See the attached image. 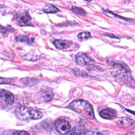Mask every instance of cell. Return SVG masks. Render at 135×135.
I'll return each mask as SVG.
<instances>
[{
    "label": "cell",
    "instance_id": "1",
    "mask_svg": "<svg viewBox=\"0 0 135 135\" xmlns=\"http://www.w3.org/2000/svg\"><path fill=\"white\" fill-rule=\"evenodd\" d=\"M69 107L74 111L80 114L86 118L94 119L92 107L90 104L82 100H76L70 103Z\"/></svg>",
    "mask_w": 135,
    "mask_h": 135
},
{
    "label": "cell",
    "instance_id": "2",
    "mask_svg": "<svg viewBox=\"0 0 135 135\" xmlns=\"http://www.w3.org/2000/svg\"><path fill=\"white\" fill-rule=\"evenodd\" d=\"M15 113L18 119L23 120L40 119L43 116L40 111L25 105L18 107L15 110Z\"/></svg>",
    "mask_w": 135,
    "mask_h": 135
},
{
    "label": "cell",
    "instance_id": "3",
    "mask_svg": "<svg viewBox=\"0 0 135 135\" xmlns=\"http://www.w3.org/2000/svg\"><path fill=\"white\" fill-rule=\"evenodd\" d=\"M75 61L77 64L83 67H86L88 69H97V66L94 65V61L90 57H89L86 54L80 52L78 53L75 56Z\"/></svg>",
    "mask_w": 135,
    "mask_h": 135
},
{
    "label": "cell",
    "instance_id": "4",
    "mask_svg": "<svg viewBox=\"0 0 135 135\" xmlns=\"http://www.w3.org/2000/svg\"><path fill=\"white\" fill-rule=\"evenodd\" d=\"M56 130L60 134H68L71 130V125L69 122L64 118L57 119L54 123Z\"/></svg>",
    "mask_w": 135,
    "mask_h": 135
},
{
    "label": "cell",
    "instance_id": "5",
    "mask_svg": "<svg viewBox=\"0 0 135 135\" xmlns=\"http://www.w3.org/2000/svg\"><path fill=\"white\" fill-rule=\"evenodd\" d=\"M16 21L20 26H26L29 25L31 17L27 11L22 10L18 12L15 16Z\"/></svg>",
    "mask_w": 135,
    "mask_h": 135
},
{
    "label": "cell",
    "instance_id": "6",
    "mask_svg": "<svg viewBox=\"0 0 135 135\" xmlns=\"http://www.w3.org/2000/svg\"><path fill=\"white\" fill-rule=\"evenodd\" d=\"M117 111L115 109L111 108H105L102 110L99 114L101 118L104 119H112L115 118L117 115Z\"/></svg>",
    "mask_w": 135,
    "mask_h": 135
},
{
    "label": "cell",
    "instance_id": "7",
    "mask_svg": "<svg viewBox=\"0 0 135 135\" xmlns=\"http://www.w3.org/2000/svg\"><path fill=\"white\" fill-rule=\"evenodd\" d=\"M1 100L3 101L7 105L12 104L14 102V95L13 94L5 90H1Z\"/></svg>",
    "mask_w": 135,
    "mask_h": 135
},
{
    "label": "cell",
    "instance_id": "8",
    "mask_svg": "<svg viewBox=\"0 0 135 135\" xmlns=\"http://www.w3.org/2000/svg\"><path fill=\"white\" fill-rule=\"evenodd\" d=\"M72 44V42L69 40L56 39L53 41V44L54 46L56 47V48L59 50L68 48Z\"/></svg>",
    "mask_w": 135,
    "mask_h": 135
},
{
    "label": "cell",
    "instance_id": "9",
    "mask_svg": "<svg viewBox=\"0 0 135 135\" xmlns=\"http://www.w3.org/2000/svg\"><path fill=\"white\" fill-rule=\"evenodd\" d=\"M111 72L113 75L119 76H121V75L124 76L125 74L127 73L126 69L119 64H114L113 67L111 69Z\"/></svg>",
    "mask_w": 135,
    "mask_h": 135
},
{
    "label": "cell",
    "instance_id": "10",
    "mask_svg": "<svg viewBox=\"0 0 135 135\" xmlns=\"http://www.w3.org/2000/svg\"><path fill=\"white\" fill-rule=\"evenodd\" d=\"M42 97L46 102L50 101L53 97V93L52 89L47 86H42L41 89Z\"/></svg>",
    "mask_w": 135,
    "mask_h": 135
},
{
    "label": "cell",
    "instance_id": "11",
    "mask_svg": "<svg viewBox=\"0 0 135 135\" xmlns=\"http://www.w3.org/2000/svg\"><path fill=\"white\" fill-rule=\"evenodd\" d=\"M42 11L47 13H54L59 11V9L52 4H47L42 8Z\"/></svg>",
    "mask_w": 135,
    "mask_h": 135
},
{
    "label": "cell",
    "instance_id": "12",
    "mask_svg": "<svg viewBox=\"0 0 135 135\" xmlns=\"http://www.w3.org/2000/svg\"><path fill=\"white\" fill-rule=\"evenodd\" d=\"M119 123L121 124L122 126H128L131 125L133 123V121L129 119V118L125 117V118H122L121 119H120Z\"/></svg>",
    "mask_w": 135,
    "mask_h": 135
},
{
    "label": "cell",
    "instance_id": "13",
    "mask_svg": "<svg viewBox=\"0 0 135 135\" xmlns=\"http://www.w3.org/2000/svg\"><path fill=\"white\" fill-rule=\"evenodd\" d=\"M16 40L19 42H25L28 44H31L33 42V39L31 38L30 39L26 36H18L16 37Z\"/></svg>",
    "mask_w": 135,
    "mask_h": 135
},
{
    "label": "cell",
    "instance_id": "14",
    "mask_svg": "<svg viewBox=\"0 0 135 135\" xmlns=\"http://www.w3.org/2000/svg\"><path fill=\"white\" fill-rule=\"evenodd\" d=\"M90 36V33L88 32H84L78 34V37L80 41H84L87 40Z\"/></svg>",
    "mask_w": 135,
    "mask_h": 135
},
{
    "label": "cell",
    "instance_id": "15",
    "mask_svg": "<svg viewBox=\"0 0 135 135\" xmlns=\"http://www.w3.org/2000/svg\"><path fill=\"white\" fill-rule=\"evenodd\" d=\"M83 130L79 127H75L73 129L72 131H71V134H84V132H82Z\"/></svg>",
    "mask_w": 135,
    "mask_h": 135
},
{
    "label": "cell",
    "instance_id": "16",
    "mask_svg": "<svg viewBox=\"0 0 135 135\" xmlns=\"http://www.w3.org/2000/svg\"><path fill=\"white\" fill-rule=\"evenodd\" d=\"M72 11L76 14H83L84 15L85 14V12L81 8H78L76 7H73L72 8Z\"/></svg>",
    "mask_w": 135,
    "mask_h": 135
},
{
    "label": "cell",
    "instance_id": "17",
    "mask_svg": "<svg viewBox=\"0 0 135 135\" xmlns=\"http://www.w3.org/2000/svg\"><path fill=\"white\" fill-rule=\"evenodd\" d=\"M13 134H28L29 133L25 131H17L15 132H14Z\"/></svg>",
    "mask_w": 135,
    "mask_h": 135
}]
</instances>
